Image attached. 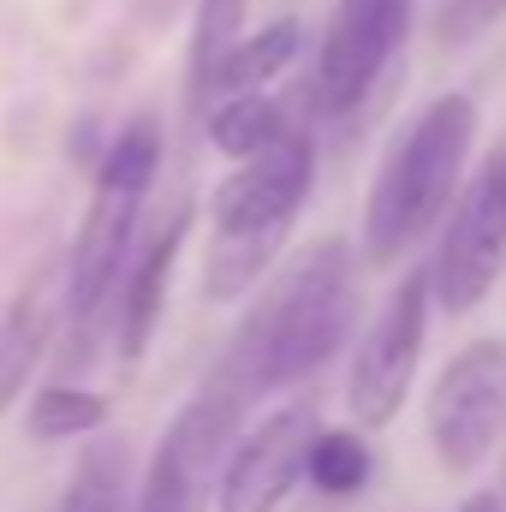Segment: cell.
<instances>
[{
	"mask_svg": "<svg viewBox=\"0 0 506 512\" xmlns=\"http://www.w3.org/2000/svg\"><path fill=\"white\" fill-rule=\"evenodd\" d=\"M352 310H358V251L328 233L239 322L221 358V382H233L245 399L304 382L310 370H322L340 352Z\"/></svg>",
	"mask_w": 506,
	"mask_h": 512,
	"instance_id": "6da1fadb",
	"label": "cell"
},
{
	"mask_svg": "<svg viewBox=\"0 0 506 512\" xmlns=\"http://www.w3.org/2000/svg\"><path fill=\"white\" fill-rule=\"evenodd\" d=\"M239 411H245V393L233 382L203 387L161 435L149 471H143V495L137 512H203V501L215 495L221 483V465L239 441Z\"/></svg>",
	"mask_w": 506,
	"mask_h": 512,
	"instance_id": "8992f818",
	"label": "cell"
},
{
	"mask_svg": "<svg viewBox=\"0 0 506 512\" xmlns=\"http://www.w3.org/2000/svg\"><path fill=\"white\" fill-rule=\"evenodd\" d=\"M60 512H126V447L120 441L84 447V459L60 495Z\"/></svg>",
	"mask_w": 506,
	"mask_h": 512,
	"instance_id": "2e32d148",
	"label": "cell"
},
{
	"mask_svg": "<svg viewBox=\"0 0 506 512\" xmlns=\"http://www.w3.org/2000/svg\"><path fill=\"white\" fill-rule=\"evenodd\" d=\"M245 6L251 0H197V24H191V108L197 114H209L215 102V72L245 30Z\"/></svg>",
	"mask_w": 506,
	"mask_h": 512,
	"instance_id": "9a60e30c",
	"label": "cell"
},
{
	"mask_svg": "<svg viewBox=\"0 0 506 512\" xmlns=\"http://www.w3.org/2000/svg\"><path fill=\"white\" fill-rule=\"evenodd\" d=\"M191 233V203L173 209V221L149 239V251L137 256L126 280H120V352L126 358H143L155 328H161V310H167V286H173V262H179V245Z\"/></svg>",
	"mask_w": 506,
	"mask_h": 512,
	"instance_id": "8fae6325",
	"label": "cell"
},
{
	"mask_svg": "<svg viewBox=\"0 0 506 512\" xmlns=\"http://www.w3.org/2000/svg\"><path fill=\"white\" fill-rule=\"evenodd\" d=\"M506 268V149H495L453 197V215L441 227V245L429 262L435 304L447 316H471Z\"/></svg>",
	"mask_w": 506,
	"mask_h": 512,
	"instance_id": "ba28073f",
	"label": "cell"
},
{
	"mask_svg": "<svg viewBox=\"0 0 506 512\" xmlns=\"http://www.w3.org/2000/svg\"><path fill=\"white\" fill-rule=\"evenodd\" d=\"M298 48H304L298 18H274V24H262L256 36H239V42L227 48L221 72H215V102L233 96V90H262L268 78H280V72L298 60ZM215 102H209V108H215Z\"/></svg>",
	"mask_w": 506,
	"mask_h": 512,
	"instance_id": "7c38bea8",
	"label": "cell"
},
{
	"mask_svg": "<svg viewBox=\"0 0 506 512\" xmlns=\"http://www.w3.org/2000/svg\"><path fill=\"white\" fill-rule=\"evenodd\" d=\"M304 477H310L322 495H334V501L358 495V489L370 483V441H364L358 429H316Z\"/></svg>",
	"mask_w": 506,
	"mask_h": 512,
	"instance_id": "e0dca14e",
	"label": "cell"
},
{
	"mask_svg": "<svg viewBox=\"0 0 506 512\" xmlns=\"http://www.w3.org/2000/svg\"><path fill=\"white\" fill-rule=\"evenodd\" d=\"M108 423V399L90 387H42L30 399V435L36 441H72V435H96Z\"/></svg>",
	"mask_w": 506,
	"mask_h": 512,
	"instance_id": "ac0fdd59",
	"label": "cell"
},
{
	"mask_svg": "<svg viewBox=\"0 0 506 512\" xmlns=\"http://www.w3.org/2000/svg\"><path fill=\"white\" fill-rule=\"evenodd\" d=\"M48 352V310L42 298H12L0 316V417L24 399V382L36 376Z\"/></svg>",
	"mask_w": 506,
	"mask_h": 512,
	"instance_id": "5bb4252c",
	"label": "cell"
},
{
	"mask_svg": "<svg viewBox=\"0 0 506 512\" xmlns=\"http://www.w3.org/2000/svg\"><path fill=\"white\" fill-rule=\"evenodd\" d=\"M310 179H316V143L298 126L280 143L239 161V173L215 191V239L203 256V298L209 304H239L268 274V262L280 256L304 197H310Z\"/></svg>",
	"mask_w": 506,
	"mask_h": 512,
	"instance_id": "7a4b0ae2",
	"label": "cell"
},
{
	"mask_svg": "<svg viewBox=\"0 0 506 512\" xmlns=\"http://www.w3.org/2000/svg\"><path fill=\"white\" fill-rule=\"evenodd\" d=\"M506 18V0H441V12H435V42L441 48H465V42H477L483 30H495Z\"/></svg>",
	"mask_w": 506,
	"mask_h": 512,
	"instance_id": "d6986e66",
	"label": "cell"
},
{
	"mask_svg": "<svg viewBox=\"0 0 506 512\" xmlns=\"http://www.w3.org/2000/svg\"><path fill=\"white\" fill-rule=\"evenodd\" d=\"M453 512H501V501H495V495H471L465 507H453Z\"/></svg>",
	"mask_w": 506,
	"mask_h": 512,
	"instance_id": "ffe728a7",
	"label": "cell"
},
{
	"mask_svg": "<svg viewBox=\"0 0 506 512\" xmlns=\"http://www.w3.org/2000/svg\"><path fill=\"white\" fill-rule=\"evenodd\" d=\"M155 167H161V126L143 114L102 155V173H96V191H90V209L72 245V316L78 322H90L126 280V245L137 209L155 185Z\"/></svg>",
	"mask_w": 506,
	"mask_h": 512,
	"instance_id": "277c9868",
	"label": "cell"
},
{
	"mask_svg": "<svg viewBox=\"0 0 506 512\" xmlns=\"http://www.w3.org/2000/svg\"><path fill=\"white\" fill-rule=\"evenodd\" d=\"M203 126H209V143H215L221 155H233V161H245V155L280 143V137L292 131L286 126V108H280L274 96H262V90H233V96H221Z\"/></svg>",
	"mask_w": 506,
	"mask_h": 512,
	"instance_id": "4fadbf2b",
	"label": "cell"
},
{
	"mask_svg": "<svg viewBox=\"0 0 506 512\" xmlns=\"http://www.w3.org/2000/svg\"><path fill=\"white\" fill-rule=\"evenodd\" d=\"M316 429H322L316 405H280L256 429H245L221 465L215 512H280L286 495L298 489L304 465H310Z\"/></svg>",
	"mask_w": 506,
	"mask_h": 512,
	"instance_id": "9c48e42d",
	"label": "cell"
},
{
	"mask_svg": "<svg viewBox=\"0 0 506 512\" xmlns=\"http://www.w3.org/2000/svg\"><path fill=\"white\" fill-rule=\"evenodd\" d=\"M471 143H477V102L459 90L435 96L411 120V131L387 149L376 185H370V203H364V256L370 262H381V268L399 262L435 227V215L459 197Z\"/></svg>",
	"mask_w": 506,
	"mask_h": 512,
	"instance_id": "3957f363",
	"label": "cell"
},
{
	"mask_svg": "<svg viewBox=\"0 0 506 512\" xmlns=\"http://www.w3.org/2000/svg\"><path fill=\"white\" fill-rule=\"evenodd\" d=\"M429 304H435V280H429V262H417L405 268V280L387 292L376 322L364 328L352 370H346V405L358 429H387L405 411V393L423 358V334H429Z\"/></svg>",
	"mask_w": 506,
	"mask_h": 512,
	"instance_id": "5b68a950",
	"label": "cell"
},
{
	"mask_svg": "<svg viewBox=\"0 0 506 512\" xmlns=\"http://www.w3.org/2000/svg\"><path fill=\"white\" fill-rule=\"evenodd\" d=\"M506 435V340H471L429 387V447L447 477H471Z\"/></svg>",
	"mask_w": 506,
	"mask_h": 512,
	"instance_id": "52a82bcc",
	"label": "cell"
},
{
	"mask_svg": "<svg viewBox=\"0 0 506 512\" xmlns=\"http://www.w3.org/2000/svg\"><path fill=\"white\" fill-rule=\"evenodd\" d=\"M405 30H411V0H340L316 60V108L352 114L393 66Z\"/></svg>",
	"mask_w": 506,
	"mask_h": 512,
	"instance_id": "30bf717a",
	"label": "cell"
}]
</instances>
